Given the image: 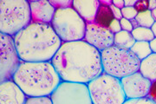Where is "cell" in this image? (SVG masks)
I'll return each instance as SVG.
<instances>
[{"label": "cell", "instance_id": "6da1fadb", "mask_svg": "<svg viewBox=\"0 0 156 104\" xmlns=\"http://www.w3.org/2000/svg\"><path fill=\"white\" fill-rule=\"evenodd\" d=\"M51 63L63 82L88 84L103 72L101 52L84 40L62 43Z\"/></svg>", "mask_w": 156, "mask_h": 104}, {"label": "cell", "instance_id": "7a4b0ae2", "mask_svg": "<svg viewBox=\"0 0 156 104\" xmlns=\"http://www.w3.org/2000/svg\"><path fill=\"white\" fill-rule=\"evenodd\" d=\"M18 56L23 62H51L62 40L51 24L31 22L13 37Z\"/></svg>", "mask_w": 156, "mask_h": 104}, {"label": "cell", "instance_id": "3957f363", "mask_svg": "<svg viewBox=\"0 0 156 104\" xmlns=\"http://www.w3.org/2000/svg\"><path fill=\"white\" fill-rule=\"evenodd\" d=\"M12 80L27 97L50 96L62 82L51 62L22 61Z\"/></svg>", "mask_w": 156, "mask_h": 104}, {"label": "cell", "instance_id": "277c9868", "mask_svg": "<svg viewBox=\"0 0 156 104\" xmlns=\"http://www.w3.org/2000/svg\"><path fill=\"white\" fill-rule=\"evenodd\" d=\"M103 72L118 79L139 71L140 62L131 49L113 45L101 51Z\"/></svg>", "mask_w": 156, "mask_h": 104}, {"label": "cell", "instance_id": "5b68a950", "mask_svg": "<svg viewBox=\"0 0 156 104\" xmlns=\"http://www.w3.org/2000/svg\"><path fill=\"white\" fill-rule=\"evenodd\" d=\"M31 21L30 3L27 0L0 1V31L11 37L27 27Z\"/></svg>", "mask_w": 156, "mask_h": 104}, {"label": "cell", "instance_id": "8992f818", "mask_svg": "<svg viewBox=\"0 0 156 104\" xmlns=\"http://www.w3.org/2000/svg\"><path fill=\"white\" fill-rule=\"evenodd\" d=\"M87 85L93 104H123L127 100L121 79L104 72Z\"/></svg>", "mask_w": 156, "mask_h": 104}, {"label": "cell", "instance_id": "52a82bcc", "mask_svg": "<svg viewBox=\"0 0 156 104\" xmlns=\"http://www.w3.org/2000/svg\"><path fill=\"white\" fill-rule=\"evenodd\" d=\"M86 24L72 7L56 10L51 22L53 30L62 43L83 40Z\"/></svg>", "mask_w": 156, "mask_h": 104}, {"label": "cell", "instance_id": "ba28073f", "mask_svg": "<svg viewBox=\"0 0 156 104\" xmlns=\"http://www.w3.org/2000/svg\"><path fill=\"white\" fill-rule=\"evenodd\" d=\"M50 98L53 104H93L88 85L80 82L62 81Z\"/></svg>", "mask_w": 156, "mask_h": 104}, {"label": "cell", "instance_id": "9c48e42d", "mask_svg": "<svg viewBox=\"0 0 156 104\" xmlns=\"http://www.w3.org/2000/svg\"><path fill=\"white\" fill-rule=\"evenodd\" d=\"M0 55H1V82L12 80V77L21 63L13 38L4 33L0 34Z\"/></svg>", "mask_w": 156, "mask_h": 104}, {"label": "cell", "instance_id": "30bf717a", "mask_svg": "<svg viewBox=\"0 0 156 104\" xmlns=\"http://www.w3.org/2000/svg\"><path fill=\"white\" fill-rule=\"evenodd\" d=\"M121 82L127 100L147 97L152 83L140 71L123 77Z\"/></svg>", "mask_w": 156, "mask_h": 104}, {"label": "cell", "instance_id": "8fae6325", "mask_svg": "<svg viewBox=\"0 0 156 104\" xmlns=\"http://www.w3.org/2000/svg\"><path fill=\"white\" fill-rule=\"evenodd\" d=\"M114 37L115 34L108 28L101 27L95 23H92L86 24L83 40L101 52L114 45Z\"/></svg>", "mask_w": 156, "mask_h": 104}, {"label": "cell", "instance_id": "7c38bea8", "mask_svg": "<svg viewBox=\"0 0 156 104\" xmlns=\"http://www.w3.org/2000/svg\"><path fill=\"white\" fill-rule=\"evenodd\" d=\"M30 12H31V21L37 23L51 24L56 13V8L47 0L38 1H29Z\"/></svg>", "mask_w": 156, "mask_h": 104}, {"label": "cell", "instance_id": "4fadbf2b", "mask_svg": "<svg viewBox=\"0 0 156 104\" xmlns=\"http://www.w3.org/2000/svg\"><path fill=\"white\" fill-rule=\"evenodd\" d=\"M27 95L13 80L1 82L0 104H25Z\"/></svg>", "mask_w": 156, "mask_h": 104}, {"label": "cell", "instance_id": "5bb4252c", "mask_svg": "<svg viewBox=\"0 0 156 104\" xmlns=\"http://www.w3.org/2000/svg\"><path fill=\"white\" fill-rule=\"evenodd\" d=\"M100 6L98 0H74L72 8L77 12L86 23H95L96 13Z\"/></svg>", "mask_w": 156, "mask_h": 104}, {"label": "cell", "instance_id": "9a60e30c", "mask_svg": "<svg viewBox=\"0 0 156 104\" xmlns=\"http://www.w3.org/2000/svg\"><path fill=\"white\" fill-rule=\"evenodd\" d=\"M139 71L143 77L150 80L151 82L156 80V53H152L144 60L140 62Z\"/></svg>", "mask_w": 156, "mask_h": 104}, {"label": "cell", "instance_id": "2e32d148", "mask_svg": "<svg viewBox=\"0 0 156 104\" xmlns=\"http://www.w3.org/2000/svg\"><path fill=\"white\" fill-rule=\"evenodd\" d=\"M114 19H115V17L112 13L110 6L100 5L97 13H96V16H95V23L101 27L108 28Z\"/></svg>", "mask_w": 156, "mask_h": 104}, {"label": "cell", "instance_id": "e0dca14e", "mask_svg": "<svg viewBox=\"0 0 156 104\" xmlns=\"http://www.w3.org/2000/svg\"><path fill=\"white\" fill-rule=\"evenodd\" d=\"M136 41L134 38L131 32L126 30H121L120 32L115 34L114 37V45L123 49H130Z\"/></svg>", "mask_w": 156, "mask_h": 104}, {"label": "cell", "instance_id": "ac0fdd59", "mask_svg": "<svg viewBox=\"0 0 156 104\" xmlns=\"http://www.w3.org/2000/svg\"><path fill=\"white\" fill-rule=\"evenodd\" d=\"M130 49L140 61L144 60L145 58L149 56L153 53L152 49H151L150 44L148 42L136 41L133 45V47Z\"/></svg>", "mask_w": 156, "mask_h": 104}, {"label": "cell", "instance_id": "d6986e66", "mask_svg": "<svg viewBox=\"0 0 156 104\" xmlns=\"http://www.w3.org/2000/svg\"><path fill=\"white\" fill-rule=\"evenodd\" d=\"M132 35L135 39V41H142V42H148L150 43L154 38V33L150 28L138 27L134 29L132 31Z\"/></svg>", "mask_w": 156, "mask_h": 104}, {"label": "cell", "instance_id": "ffe728a7", "mask_svg": "<svg viewBox=\"0 0 156 104\" xmlns=\"http://www.w3.org/2000/svg\"><path fill=\"white\" fill-rule=\"evenodd\" d=\"M135 20L137 21L139 26H140V27L150 28L151 29L153 24L154 23V20L152 16L151 11H149V10L138 13L136 17H135Z\"/></svg>", "mask_w": 156, "mask_h": 104}, {"label": "cell", "instance_id": "44dd1931", "mask_svg": "<svg viewBox=\"0 0 156 104\" xmlns=\"http://www.w3.org/2000/svg\"><path fill=\"white\" fill-rule=\"evenodd\" d=\"M25 104H53L50 96L27 97Z\"/></svg>", "mask_w": 156, "mask_h": 104}, {"label": "cell", "instance_id": "7402d4cb", "mask_svg": "<svg viewBox=\"0 0 156 104\" xmlns=\"http://www.w3.org/2000/svg\"><path fill=\"white\" fill-rule=\"evenodd\" d=\"M50 3L56 8V10L70 8L73 5L72 0H50Z\"/></svg>", "mask_w": 156, "mask_h": 104}, {"label": "cell", "instance_id": "603a6c76", "mask_svg": "<svg viewBox=\"0 0 156 104\" xmlns=\"http://www.w3.org/2000/svg\"><path fill=\"white\" fill-rule=\"evenodd\" d=\"M122 17L124 18L132 20L136 17L138 12L134 9V7H124L122 9Z\"/></svg>", "mask_w": 156, "mask_h": 104}, {"label": "cell", "instance_id": "cb8c5ba5", "mask_svg": "<svg viewBox=\"0 0 156 104\" xmlns=\"http://www.w3.org/2000/svg\"><path fill=\"white\" fill-rule=\"evenodd\" d=\"M123 104H156L154 102H153L147 97L144 98H139V99H129L126 100L125 102Z\"/></svg>", "mask_w": 156, "mask_h": 104}, {"label": "cell", "instance_id": "d4e9b609", "mask_svg": "<svg viewBox=\"0 0 156 104\" xmlns=\"http://www.w3.org/2000/svg\"><path fill=\"white\" fill-rule=\"evenodd\" d=\"M134 7L138 13L147 11L148 10V1L147 0H138V1H136Z\"/></svg>", "mask_w": 156, "mask_h": 104}, {"label": "cell", "instance_id": "484cf974", "mask_svg": "<svg viewBox=\"0 0 156 104\" xmlns=\"http://www.w3.org/2000/svg\"><path fill=\"white\" fill-rule=\"evenodd\" d=\"M120 23H121V26H122V30H126V31H128V32H132L133 31L134 28L132 26V23L130 22V20L122 17L120 20Z\"/></svg>", "mask_w": 156, "mask_h": 104}, {"label": "cell", "instance_id": "4316f807", "mask_svg": "<svg viewBox=\"0 0 156 104\" xmlns=\"http://www.w3.org/2000/svg\"><path fill=\"white\" fill-rule=\"evenodd\" d=\"M108 29L113 34H116V33L120 32L122 30V26H121V23H120V20L114 19L110 23Z\"/></svg>", "mask_w": 156, "mask_h": 104}, {"label": "cell", "instance_id": "83f0119b", "mask_svg": "<svg viewBox=\"0 0 156 104\" xmlns=\"http://www.w3.org/2000/svg\"><path fill=\"white\" fill-rule=\"evenodd\" d=\"M147 98H149L156 103V80L153 81L151 83V87L150 89H149L148 95H147Z\"/></svg>", "mask_w": 156, "mask_h": 104}, {"label": "cell", "instance_id": "f1b7e54d", "mask_svg": "<svg viewBox=\"0 0 156 104\" xmlns=\"http://www.w3.org/2000/svg\"><path fill=\"white\" fill-rule=\"evenodd\" d=\"M110 9H111L112 13H113V15H114L115 19L121 20V19L122 18V10H121V9H119V8L115 7V6L113 4L110 5Z\"/></svg>", "mask_w": 156, "mask_h": 104}, {"label": "cell", "instance_id": "f546056e", "mask_svg": "<svg viewBox=\"0 0 156 104\" xmlns=\"http://www.w3.org/2000/svg\"><path fill=\"white\" fill-rule=\"evenodd\" d=\"M113 5L117 7V8H119V9H122L125 7V4H124V0H114L113 1Z\"/></svg>", "mask_w": 156, "mask_h": 104}, {"label": "cell", "instance_id": "4dcf8cb0", "mask_svg": "<svg viewBox=\"0 0 156 104\" xmlns=\"http://www.w3.org/2000/svg\"><path fill=\"white\" fill-rule=\"evenodd\" d=\"M156 9V0H149L148 1V10L153 11Z\"/></svg>", "mask_w": 156, "mask_h": 104}, {"label": "cell", "instance_id": "1f68e13d", "mask_svg": "<svg viewBox=\"0 0 156 104\" xmlns=\"http://www.w3.org/2000/svg\"><path fill=\"white\" fill-rule=\"evenodd\" d=\"M135 3H136V1H134V0H125L124 1L125 7H134Z\"/></svg>", "mask_w": 156, "mask_h": 104}, {"label": "cell", "instance_id": "d6a6232c", "mask_svg": "<svg viewBox=\"0 0 156 104\" xmlns=\"http://www.w3.org/2000/svg\"><path fill=\"white\" fill-rule=\"evenodd\" d=\"M149 44H150L152 52H153V53H156V38H154L153 39Z\"/></svg>", "mask_w": 156, "mask_h": 104}, {"label": "cell", "instance_id": "836d02e7", "mask_svg": "<svg viewBox=\"0 0 156 104\" xmlns=\"http://www.w3.org/2000/svg\"><path fill=\"white\" fill-rule=\"evenodd\" d=\"M99 2H100V5L106 6H110L113 4V1L111 0H100Z\"/></svg>", "mask_w": 156, "mask_h": 104}, {"label": "cell", "instance_id": "e575fe53", "mask_svg": "<svg viewBox=\"0 0 156 104\" xmlns=\"http://www.w3.org/2000/svg\"><path fill=\"white\" fill-rule=\"evenodd\" d=\"M130 22H131V23H132V26H133L134 29H136V28L140 27L137 21L135 20V18H134V19H132V20H130Z\"/></svg>", "mask_w": 156, "mask_h": 104}, {"label": "cell", "instance_id": "d590c367", "mask_svg": "<svg viewBox=\"0 0 156 104\" xmlns=\"http://www.w3.org/2000/svg\"><path fill=\"white\" fill-rule=\"evenodd\" d=\"M151 30H152V31L154 33V38H156V22H154V23L153 24V26L151 27Z\"/></svg>", "mask_w": 156, "mask_h": 104}, {"label": "cell", "instance_id": "8d00e7d4", "mask_svg": "<svg viewBox=\"0 0 156 104\" xmlns=\"http://www.w3.org/2000/svg\"><path fill=\"white\" fill-rule=\"evenodd\" d=\"M151 14H152V16H153L154 22H156V9H154V10H153V11H151Z\"/></svg>", "mask_w": 156, "mask_h": 104}]
</instances>
